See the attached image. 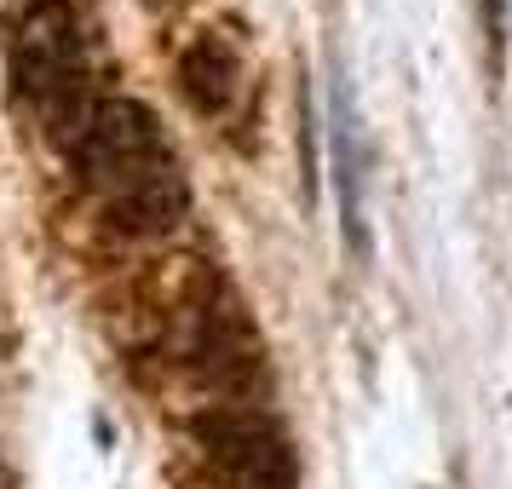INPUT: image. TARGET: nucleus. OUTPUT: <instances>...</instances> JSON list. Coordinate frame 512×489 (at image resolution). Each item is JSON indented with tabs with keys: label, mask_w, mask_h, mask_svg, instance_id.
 <instances>
[{
	"label": "nucleus",
	"mask_w": 512,
	"mask_h": 489,
	"mask_svg": "<svg viewBox=\"0 0 512 489\" xmlns=\"http://www.w3.org/2000/svg\"><path fill=\"white\" fill-rule=\"evenodd\" d=\"M190 432L208 449L213 478L225 489H294V455H288V443H282L271 415L225 403V409L196 415Z\"/></svg>",
	"instance_id": "1"
},
{
	"label": "nucleus",
	"mask_w": 512,
	"mask_h": 489,
	"mask_svg": "<svg viewBox=\"0 0 512 489\" xmlns=\"http://www.w3.org/2000/svg\"><path fill=\"white\" fill-rule=\"evenodd\" d=\"M70 156L87 185L121 190L156 167V156H162V121L139 98H104V104H93L87 127L75 133Z\"/></svg>",
	"instance_id": "2"
},
{
	"label": "nucleus",
	"mask_w": 512,
	"mask_h": 489,
	"mask_svg": "<svg viewBox=\"0 0 512 489\" xmlns=\"http://www.w3.org/2000/svg\"><path fill=\"white\" fill-rule=\"evenodd\" d=\"M12 75L24 98H58L81 81V24L70 0H35L12 35Z\"/></svg>",
	"instance_id": "3"
},
{
	"label": "nucleus",
	"mask_w": 512,
	"mask_h": 489,
	"mask_svg": "<svg viewBox=\"0 0 512 489\" xmlns=\"http://www.w3.org/2000/svg\"><path fill=\"white\" fill-rule=\"evenodd\" d=\"M328 173H334V196H340V231L357 259L369 254V139H363V116L351 87L334 75L328 81Z\"/></svg>",
	"instance_id": "4"
},
{
	"label": "nucleus",
	"mask_w": 512,
	"mask_h": 489,
	"mask_svg": "<svg viewBox=\"0 0 512 489\" xmlns=\"http://www.w3.org/2000/svg\"><path fill=\"white\" fill-rule=\"evenodd\" d=\"M190 213V185L173 167H150L144 179L121 185L110 196V225L121 236H167Z\"/></svg>",
	"instance_id": "5"
},
{
	"label": "nucleus",
	"mask_w": 512,
	"mask_h": 489,
	"mask_svg": "<svg viewBox=\"0 0 512 489\" xmlns=\"http://www.w3.org/2000/svg\"><path fill=\"white\" fill-rule=\"evenodd\" d=\"M179 87L196 110H208L219 116L225 104L236 98V52L219 41V35H202V41H190L185 58H179Z\"/></svg>",
	"instance_id": "6"
}]
</instances>
